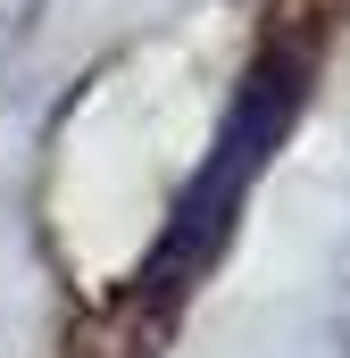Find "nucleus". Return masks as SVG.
Returning <instances> with one entry per match:
<instances>
[{
    "label": "nucleus",
    "mask_w": 350,
    "mask_h": 358,
    "mask_svg": "<svg viewBox=\"0 0 350 358\" xmlns=\"http://www.w3.org/2000/svg\"><path fill=\"white\" fill-rule=\"evenodd\" d=\"M300 76H309L300 50H267L259 67H251L242 100L225 108V134H217L209 167L192 176L183 208H175V225L159 234V250H150V267H142V292H150V300H175L192 275L217 259V242H225V225H234V208H242L251 176L267 167V150L284 142V125L300 117Z\"/></svg>",
    "instance_id": "obj_1"
}]
</instances>
